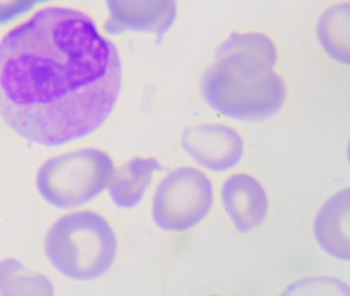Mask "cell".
<instances>
[{
  "label": "cell",
  "mask_w": 350,
  "mask_h": 296,
  "mask_svg": "<svg viewBox=\"0 0 350 296\" xmlns=\"http://www.w3.org/2000/svg\"><path fill=\"white\" fill-rule=\"evenodd\" d=\"M122 82L118 45L83 8L44 6L0 38V119L36 145L59 147L97 132Z\"/></svg>",
  "instance_id": "1"
},
{
  "label": "cell",
  "mask_w": 350,
  "mask_h": 296,
  "mask_svg": "<svg viewBox=\"0 0 350 296\" xmlns=\"http://www.w3.org/2000/svg\"><path fill=\"white\" fill-rule=\"evenodd\" d=\"M278 62L280 51L269 35L231 33L200 76L202 100L229 121L252 123L273 119L288 97V84L276 71Z\"/></svg>",
  "instance_id": "2"
},
{
  "label": "cell",
  "mask_w": 350,
  "mask_h": 296,
  "mask_svg": "<svg viewBox=\"0 0 350 296\" xmlns=\"http://www.w3.org/2000/svg\"><path fill=\"white\" fill-rule=\"evenodd\" d=\"M44 251L50 264L67 279L96 281L113 267L118 238L105 216L95 210H77L53 222L44 236Z\"/></svg>",
  "instance_id": "3"
},
{
  "label": "cell",
  "mask_w": 350,
  "mask_h": 296,
  "mask_svg": "<svg viewBox=\"0 0 350 296\" xmlns=\"http://www.w3.org/2000/svg\"><path fill=\"white\" fill-rule=\"evenodd\" d=\"M116 168L111 154L102 148L69 150L40 164L36 174V190L56 209H77L107 190Z\"/></svg>",
  "instance_id": "4"
},
{
  "label": "cell",
  "mask_w": 350,
  "mask_h": 296,
  "mask_svg": "<svg viewBox=\"0 0 350 296\" xmlns=\"http://www.w3.org/2000/svg\"><path fill=\"white\" fill-rule=\"evenodd\" d=\"M216 204V187L208 173L183 164L165 173L151 199V220L157 230L184 234L202 224Z\"/></svg>",
  "instance_id": "5"
},
{
  "label": "cell",
  "mask_w": 350,
  "mask_h": 296,
  "mask_svg": "<svg viewBox=\"0 0 350 296\" xmlns=\"http://www.w3.org/2000/svg\"><path fill=\"white\" fill-rule=\"evenodd\" d=\"M180 145L194 166L213 174L232 172L245 153L241 132L223 123H198L186 127Z\"/></svg>",
  "instance_id": "6"
},
{
  "label": "cell",
  "mask_w": 350,
  "mask_h": 296,
  "mask_svg": "<svg viewBox=\"0 0 350 296\" xmlns=\"http://www.w3.org/2000/svg\"><path fill=\"white\" fill-rule=\"evenodd\" d=\"M218 197L231 225L239 234L256 232L265 223L269 215L267 188L251 173L229 174L221 183Z\"/></svg>",
  "instance_id": "7"
},
{
  "label": "cell",
  "mask_w": 350,
  "mask_h": 296,
  "mask_svg": "<svg viewBox=\"0 0 350 296\" xmlns=\"http://www.w3.org/2000/svg\"><path fill=\"white\" fill-rule=\"evenodd\" d=\"M107 18L102 30L108 36L145 33L161 39L175 24L177 0H104Z\"/></svg>",
  "instance_id": "8"
},
{
  "label": "cell",
  "mask_w": 350,
  "mask_h": 296,
  "mask_svg": "<svg viewBox=\"0 0 350 296\" xmlns=\"http://www.w3.org/2000/svg\"><path fill=\"white\" fill-rule=\"evenodd\" d=\"M315 244L327 256L350 260V188L329 195L317 209L312 221Z\"/></svg>",
  "instance_id": "9"
},
{
  "label": "cell",
  "mask_w": 350,
  "mask_h": 296,
  "mask_svg": "<svg viewBox=\"0 0 350 296\" xmlns=\"http://www.w3.org/2000/svg\"><path fill=\"white\" fill-rule=\"evenodd\" d=\"M155 156H136L116 168L108 185V195L118 209L138 207L152 186L157 173L163 171Z\"/></svg>",
  "instance_id": "10"
},
{
  "label": "cell",
  "mask_w": 350,
  "mask_h": 296,
  "mask_svg": "<svg viewBox=\"0 0 350 296\" xmlns=\"http://www.w3.org/2000/svg\"><path fill=\"white\" fill-rule=\"evenodd\" d=\"M317 37L323 53L339 65L350 64L349 2L334 4L325 10L317 23Z\"/></svg>",
  "instance_id": "11"
},
{
  "label": "cell",
  "mask_w": 350,
  "mask_h": 296,
  "mask_svg": "<svg viewBox=\"0 0 350 296\" xmlns=\"http://www.w3.org/2000/svg\"><path fill=\"white\" fill-rule=\"evenodd\" d=\"M55 286L48 275L30 271L14 257L0 260V295L54 296Z\"/></svg>",
  "instance_id": "12"
},
{
  "label": "cell",
  "mask_w": 350,
  "mask_h": 296,
  "mask_svg": "<svg viewBox=\"0 0 350 296\" xmlns=\"http://www.w3.org/2000/svg\"><path fill=\"white\" fill-rule=\"evenodd\" d=\"M282 295L350 296V286L336 275H307L291 282Z\"/></svg>",
  "instance_id": "13"
},
{
  "label": "cell",
  "mask_w": 350,
  "mask_h": 296,
  "mask_svg": "<svg viewBox=\"0 0 350 296\" xmlns=\"http://www.w3.org/2000/svg\"><path fill=\"white\" fill-rule=\"evenodd\" d=\"M36 0H0V26H9L23 20L36 10Z\"/></svg>",
  "instance_id": "14"
},
{
  "label": "cell",
  "mask_w": 350,
  "mask_h": 296,
  "mask_svg": "<svg viewBox=\"0 0 350 296\" xmlns=\"http://www.w3.org/2000/svg\"><path fill=\"white\" fill-rule=\"evenodd\" d=\"M53 1H54V0H36V2H38V4H49Z\"/></svg>",
  "instance_id": "15"
}]
</instances>
